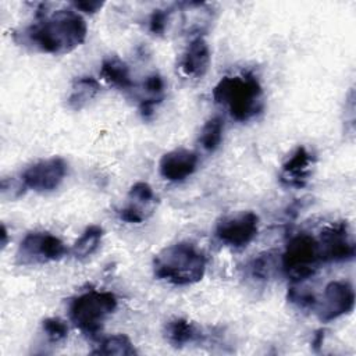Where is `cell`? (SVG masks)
<instances>
[{"instance_id": "obj_1", "label": "cell", "mask_w": 356, "mask_h": 356, "mask_svg": "<svg viewBox=\"0 0 356 356\" xmlns=\"http://www.w3.org/2000/svg\"><path fill=\"white\" fill-rule=\"evenodd\" d=\"M38 22L14 33L21 46L47 54H65L86 39L85 19L75 10H57L51 14L38 11Z\"/></svg>"}, {"instance_id": "obj_2", "label": "cell", "mask_w": 356, "mask_h": 356, "mask_svg": "<svg viewBox=\"0 0 356 356\" xmlns=\"http://www.w3.org/2000/svg\"><path fill=\"white\" fill-rule=\"evenodd\" d=\"M204 253L191 242H177L161 249L153 259V274L157 280L174 285H192L206 273Z\"/></svg>"}, {"instance_id": "obj_3", "label": "cell", "mask_w": 356, "mask_h": 356, "mask_svg": "<svg viewBox=\"0 0 356 356\" xmlns=\"http://www.w3.org/2000/svg\"><path fill=\"white\" fill-rule=\"evenodd\" d=\"M213 99L239 122L249 121L263 110V88L250 72L221 78L213 89Z\"/></svg>"}, {"instance_id": "obj_4", "label": "cell", "mask_w": 356, "mask_h": 356, "mask_svg": "<svg viewBox=\"0 0 356 356\" xmlns=\"http://www.w3.org/2000/svg\"><path fill=\"white\" fill-rule=\"evenodd\" d=\"M118 300L108 291H88L74 298L68 307V314L74 325L89 337H96L108 316L117 309Z\"/></svg>"}, {"instance_id": "obj_5", "label": "cell", "mask_w": 356, "mask_h": 356, "mask_svg": "<svg viewBox=\"0 0 356 356\" xmlns=\"http://www.w3.org/2000/svg\"><path fill=\"white\" fill-rule=\"evenodd\" d=\"M321 261L318 241L306 232L292 236L281 254V267L292 282L312 278Z\"/></svg>"}, {"instance_id": "obj_6", "label": "cell", "mask_w": 356, "mask_h": 356, "mask_svg": "<svg viewBox=\"0 0 356 356\" xmlns=\"http://www.w3.org/2000/svg\"><path fill=\"white\" fill-rule=\"evenodd\" d=\"M259 232V216L253 211H241L218 220L214 228L216 238L232 249L246 248Z\"/></svg>"}, {"instance_id": "obj_7", "label": "cell", "mask_w": 356, "mask_h": 356, "mask_svg": "<svg viewBox=\"0 0 356 356\" xmlns=\"http://www.w3.org/2000/svg\"><path fill=\"white\" fill-rule=\"evenodd\" d=\"M68 249L64 242L50 232H29L21 241L17 260L21 264H38L56 261L67 254Z\"/></svg>"}, {"instance_id": "obj_8", "label": "cell", "mask_w": 356, "mask_h": 356, "mask_svg": "<svg viewBox=\"0 0 356 356\" xmlns=\"http://www.w3.org/2000/svg\"><path fill=\"white\" fill-rule=\"evenodd\" d=\"M67 163L61 157L39 160L29 165L22 174L21 181L25 188L35 192H51L57 189L67 175Z\"/></svg>"}, {"instance_id": "obj_9", "label": "cell", "mask_w": 356, "mask_h": 356, "mask_svg": "<svg viewBox=\"0 0 356 356\" xmlns=\"http://www.w3.org/2000/svg\"><path fill=\"white\" fill-rule=\"evenodd\" d=\"M317 241L323 261L341 263L355 257V242L350 238L348 224L343 221L325 227Z\"/></svg>"}, {"instance_id": "obj_10", "label": "cell", "mask_w": 356, "mask_h": 356, "mask_svg": "<svg viewBox=\"0 0 356 356\" xmlns=\"http://www.w3.org/2000/svg\"><path fill=\"white\" fill-rule=\"evenodd\" d=\"M355 291L348 281H331L325 285L323 298L317 302L318 318L324 323L332 321L353 310Z\"/></svg>"}, {"instance_id": "obj_11", "label": "cell", "mask_w": 356, "mask_h": 356, "mask_svg": "<svg viewBox=\"0 0 356 356\" xmlns=\"http://www.w3.org/2000/svg\"><path fill=\"white\" fill-rule=\"evenodd\" d=\"M157 197L147 182H136L131 186L127 203L117 211L120 220L128 224H140L147 220L156 209Z\"/></svg>"}, {"instance_id": "obj_12", "label": "cell", "mask_w": 356, "mask_h": 356, "mask_svg": "<svg viewBox=\"0 0 356 356\" xmlns=\"http://www.w3.org/2000/svg\"><path fill=\"white\" fill-rule=\"evenodd\" d=\"M199 164V156L189 149H174L161 156L159 161L160 175L170 182H179L191 177Z\"/></svg>"}, {"instance_id": "obj_13", "label": "cell", "mask_w": 356, "mask_h": 356, "mask_svg": "<svg viewBox=\"0 0 356 356\" xmlns=\"http://www.w3.org/2000/svg\"><path fill=\"white\" fill-rule=\"evenodd\" d=\"M314 165L313 154L305 147L298 146L282 164L280 181L285 186L300 189L307 185Z\"/></svg>"}, {"instance_id": "obj_14", "label": "cell", "mask_w": 356, "mask_h": 356, "mask_svg": "<svg viewBox=\"0 0 356 356\" xmlns=\"http://www.w3.org/2000/svg\"><path fill=\"white\" fill-rule=\"evenodd\" d=\"M210 60L211 57L207 42L202 36H197L191 40L184 50L178 67L185 76L199 79L206 75L210 67Z\"/></svg>"}, {"instance_id": "obj_15", "label": "cell", "mask_w": 356, "mask_h": 356, "mask_svg": "<svg viewBox=\"0 0 356 356\" xmlns=\"http://www.w3.org/2000/svg\"><path fill=\"white\" fill-rule=\"evenodd\" d=\"M163 335L165 341L175 348H182L185 345L199 342L203 338L200 327L184 317L168 320L164 324Z\"/></svg>"}, {"instance_id": "obj_16", "label": "cell", "mask_w": 356, "mask_h": 356, "mask_svg": "<svg viewBox=\"0 0 356 356\" xmlns=\"http://www.w3.org/2000/svg\"><path fill=\"white\" fill-rule=\"evenodd\" d=\"M100 76L106 82L121 90H132V88H135V82L132 81L129 67L117 56L106 57L102 61Z\"/></svg>"}, {"instance_id": "obj_17", "label": "cell", "mask_w": 356, "mask_h": 356, "mask_svg": "<svg viewBox=\"0 0 356 356\" xmlns=\"http://www.w3.org/2000/svg\"><path fill=\"white\" fill-rule=\"evenodd\" d=\"M100 92V83L93 76H78L74 79L67 104L72 110L83 108Z\"/></svg>"}, {"instance_id": "obj_18", "label": "cell", "mask_w": 356, "mask_h": 356, "mask_svg": "<svg viewBox=\"0 0 356 356\" xmlns=\"http://www.w3.org/2000/svg\"><path fill=\"white\" fill-rule=\"evenodd\" d=\"M103 235L104 232L100 225H89L72 245V254L76 259H86L92 256L99 249Z\"/></svg>"}, {"instance_id": "obj_19", "label": "cell", "mask_w": 356, "mask_h": 356, "mask_svg": "<svg viewBox=\"0 0 356 356\" xmlns=\"http://www.w3.org/2000/svg\"><path fill=\"white\" fill-rule=\"evenodd\" d=\"M222 134H224L222 118L218 115L211 117L202 127V131L199 135V143L206 152L213 153L220 147L222 142Z\"/></svg>"}, {"instance_id": "obj_20", "label": "cell", "mask_w": 356, "mask_h": 356, "mask_svg": "<svg viewBox=\"0 0 356 356\" xmlns=\"http://www.w3.org/2000/svg\"><path fill=\"white\" fill-rule=\"evenodd\" d=\"M92 353L107 355V356H131V355H136L138 352L127 335L115 334L102 341L99 348Z\"/></svg>"}, {"instance_id": "obj_21", "label": "cell", "mask_w": 356, "mask_h": 356, "mask_svg": "<svg viewBox=\"0 0 356 356\" xmlns=\"http://www.w3.org/2000/svg\"><path fill=\"white\" fill-rule=\"evenodd\" d=\"M288 300L302 310H313L318 302L314 293L303 286V282H293L288 288Z\"/></svg>"}, {"instance_id": "obj_22", "label": "cell", "mask_w": 356, "mask_h": 356, "mask_svg": "<svg viewBox=\"0 0 356 356\" xmlns=\"http://www.w3.org/2000/svg\"><path fill=\"white\" fill-rule=\"evenodd\" d=\"M142 89L147 96L143 97L140 102H146L157 106L164 97V81L161 75L157 72L147 75L142 83Z\"/></svg>"}, {"instance_id": "obj_23", "label": "cell", "mask_w": 356, "mask_h": 356, "mask_svg": "<svg viewBox=\"0 0 356 356\" xmlns=\"http://www.w3.org/2000/svg\"><path fill=\"white\" fill-rule=\"evenodd\" d=\"M42 330L51 343L63 342L68 337V327L64 320L58 317H49L42 321Z\"/></svg>"}, {"instance_id": "obj_24", "label": "cell", "mask_w": 356, "mask_h": 356, "mask_svg": "<svg viewBox=\"0 0 356 356\" xmlns=\"http://www.w3.org/2000/svg\"><path fill=\"white\" fill-rule=\"evenodd\" d=\"M249 268H250L252 277L259 280H267L271 275L274 268V257L271 256V253L260 254L259 257L252 260Z\"/></svg>"}, {"instance_id": "obj_25", "label": "cell", "mask_w": 356, "mask_h": 356, "mask_svg": "<svg viewBox=\"0 0 356 356\" xmlns=\"http://www.w3.org/2000/svg\"><path fill=\"white\" fill-rule=\"evenodd\" d=\"M170 14V10H154L149 17V31L157 36L165 33Z\"/></svg>"}, {"instance_id": "obj_26", "label": "cell", "mask_w": 356, "mask_h": 356, "mask_svg": "<svg viewBox=\"0 0 356 356\" xmlns=\"http://www.w3.org/2000/svg\"><path fill=\"white\" fill-rule=\"evenodd\" d=\"M104 6L103 1H97V0H81V1H74L72 7L75 8V11H82L86 14H95L97 13L102 7Z\"/></svg>"}, {"instance_id": "obj_27", "label": "cell", "mask_w": 356, "mask_h": 356, "mask_svg": "<svg viewBox=\"0 0 356 356\" xmlns=\"http://www.w3.org/2000/svg\"><path fill=\"white\" fill-rule=\"evenodd\" d=\"M323 341H324V331H323V330H318V331L314 334L313 341H312L313 348L317 350V349L323 345Z\"/></svg>"}, {"instance_id": "obj_28", "label": "cell", "mask_w": 356, "mask_h": 356, "mask_svg": "<svg viewBox=\"0 0 356 356\" xmlns=\"http://www.w3.org/2000/svg\"><path fill=\"white\" fill-rule=\"evenodd\" d=\"M7 245V229H6V225L3 224L1 225V248H6Z\"/></svg>"}]
</instances>
